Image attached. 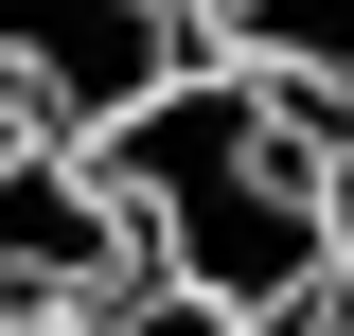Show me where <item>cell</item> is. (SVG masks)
<instances>
[{
	"mask_svg": "<svg viewBox=\"0 0 354 336\" xmlns=\"http://www.w3.org/2000/svg\"><path fill=\"white\" fill-rule=\"evenodd\" d=\"M266 336H354V248H337V265H319V283H301V301H283V319H266Z\"/></svg>",
	"mask_w": 354,
	"mask_h": 336,
	"instance_id": "obj_6",
	"label": "cell"
},
{
	"mask_svg": "<svg viewBox=\"0 0 354 336\" xmlns=\"http://www.w3.org/2000/svg\"><path fill=\"white\" fill-rule=\"evenodd\" d=\"M18 336H248V319H213L195 283H160V265H142V283H106V301H53V319H18Z\"/></svg>",
	"mask_w": 354,
	"mask_h": 336,
	"instance_id": "obj_5",
	"label": "cell"
},
{
	"mask_svg": "<svg viewBox=\"0 0 354 336\" xmlns=\"http://www.w3.org/2000/svg\"><path fill=\"white\" fill-rule=\"evenodd\" d=\"M195 53H230L248 88L354 142V0H195Z\"/></svg>",
	"mask_w": 354,
	"mask_h": 336,
	"instance_id": "obj_4",
	"label": "cell"
},
{
	"mask_svg": "<svg viewBox=\"0 0 354 336\" xmlns=\"http://www.w3.org/2000/svg\"><path fill=\"white\" fill-rule=\"evenodd\" d=\"M88 160H106V195H124L142 265H160V283H195L213 319H248V336L354 248V142L301 124L283 88H248L230 53L160 71L124 124H88Z\"/></svg>",
	"mask_w": 354,
	"mask_h": 336,
	"instance_id": "obj_1",
	"label": "cell"
},
{
	"mask_svg": "<svg viewBox=\"0 0 354 336\" xmlns=\"http://www.w3.org/2000/svg\"><path fill=\"white\" fill-rule=\"evenodd\" d=\"M18 124H36V106H18V88H0V142H18Z\"/></svg>",
	"mask_w": 354,
	"mask_h": 336,
	"instance_id": "obj_7",
	"label": "cell"
},
{
	"mask_svg": "<svg viewBox=\"0 0 354 336\" xmlns=\"http://www.w3.org/2000/svg\"><path fill=\"white\" fill-rule=\"evenodd\" d=\"M106 283H142V230L106 195V160L53 142V124H18L0 142V336L53 319V301H106Z\"/></svg>",
	"mask_w": 354,
	"mask_h": 336,
	"instance_id": "obj_3",
	"label": "cell"
},
{
	"mask_svg": "<svg viewBox=\"0 0 354 336\" xmlns=\"http://www.w3.org/2000/svg\"><path fill=\"white\" fill-rule=\"evenodd\" d=\"M160 71H195V0H0V88L53 142L124 124Z\"/></svg>",
	"mask_w": 354,
	"mask_h": 336,
	"instance_id": "obj_2",
	"label": "cell"
}]
</instances>
